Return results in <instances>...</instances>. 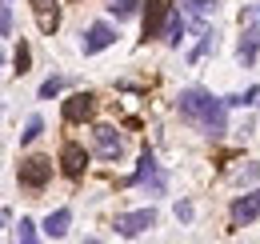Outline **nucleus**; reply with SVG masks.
Listing matches in <instances>:
<instances>
[{"label":"nucleus","instance_id":"1","mask_svg":"<svg viewBox=\"0 0 260 244\" xmlns=\"http://www.w3.org/2000/svg\"><path fill=\"white\" fill-rule=\"evenodd\" d=\"M176 112L188 124H196L200 132H208V136H224L228 132V100H220V96H212L204 88H184L176 96Z\"/></svg>","mask_w":260,"mask_h":244},{"label":"nucleus","instance_id":"2","mask_svg":"<svg viewBox=\"0 0 260 244\" xmlns=\"http://www.w3.org/2000/svg\"><path fill=\"white\" fill-rule=\"evenodd\" d=\"M16 180H20V188H32V192H40L44 184L52 180V160H48V156H28V160H20Z\"/></svg>","mask_w":260,"mask_h":244},{"label":"nucleus","instance_id":"3","mask_svg":"<svg viewBox=\"0 0 260 244\" xmlns=\"http://www.w3.org/2000/svg\"><path fill=\"white\" fill-rule=\"evenodd\" d=\"M132 184H136V188H148L152 196H160L164 188H168V176L160 172V164H156L152 152L140 156V164H136V172H132Z\"/></svg>","mask_w":260,"mask_h":244},{"label":"nucleus","instance_id":"4","mask_svg":"<svg viewBox=\"0 0 260 244\" xmlns=\"http://www.w3.org/2000/svg\"><path fill=\"white\" fill-rule=\"evenodd\" d=\"M92 148H96L104 160H120V156H124V140H120V132H116L112 124H96V128H92Z\"/></svg>","mask_w":260,"mask_h":244},{"label":"nucleus","instance_id":"5","mask_svg":"<svg viewBox=\"0 0 260 244\" xmlns=\"http://www.w3.org/2000/svg\"><path fill=\"white\" fill-rule=\"evenodd\" d=\"M148 228H156V212L152 208H136V212L116 216V232L120 236H144Z\"/></svg>","mask_w":260,"mask_h":244},{"label":"nucleus","instance_id":"6","mask_svg":"<svg viewBox=\"0 0 260 244\" xmlns=\"http://www.w3.org/2000/svg\"><path fill=\"white\" fill-rule=\"evenodd\" d=\"M168 16H172V0H148V8H144V36H148V40L160 36V40H164Z\"/></svg>","mask_w":260,"mask_h":244},{"label":"nucleus","instance_id":"7","mask_svg":"<svg viewBox=\"0 0 260 244\" xmlns=\"http://www.w3.org/2000/svg\"><path fill=\"white\" fill-rule=\"evenodd\" d=\"M92 112H96V100H92L88 92H76V96H68V100H64V120L68 124L92 120Z\"/></svg>","mask_w":260,"mask_h":244},{"label":"nucleus","instance_id":"8","mask_svg":"<svg viewBox=\"0 0 260 244\" xmlns=\"http://www.w3.org/2000/svg\"><path fill=\"white\" fill-rule=\"evenodd\" d=\"M60 168H64V176H72V180H76V176L88 168V152H84L76 140H68L64 148H60Z\"/></svg>","mask_w":260,"mask_h":244},{"label":"nucleus","instance_id":"9","mask_svg":"<svg viewBox=\"0 0 260 244\" xmlns=\"http://www.w3.org/2000/svg\"><path fill=\"white\" fill-rule=\"evenodd\" d=\"M116 40V32H112V24H104V20H96L92 28H88V36H84V56H92V52H100V48H108Z\"/></svg>","mask_w":260,"mask_h":244},{"label":"nucleus","instance_id":"10","mask_svg":"<svg viewBox=\"0 0 260 244\" xmlns=\"http://www.w3.org/2000/svg\"><path fill=\"white\" fill-rule=\"evenodd\" d=\"M260 216V188L252 196H240L236 204H232V224H252Z\"/></svg>","mask_w":260,"mask_h":244},{"label":"nucleus","instance_id":"11","mask_svg":"<svg viewBox=\"0 0 260 244\" xmlns=\"http://www.w3.org/2000/svg\"><path fill=\"white\" fill-rule=\"evenodd\" d=\"M256 52H260V28H244L240 48H236V60L244 64V68H252V64H256Z\"/></svg>","mask_w":260,"mask_h":244},{"label":"nucleus","instance_id":"12","mask_svg":"<svg viewBox=\"0 0 260 244\" xmlns=\"http://www.w3.org/2000/svg\"><path fill=\"white\" fill-rule=\"evenodd\" d=\"M32 12H36V28L44 32V36H52V32H56V24H60V16H56V4H52V0H36Z\"/></svg>","mask_w":260,"mask_h":244},{"label":"nucleus","instance_id":"13","mask_svg":"<svg viewBox=\"0 0 260 244\" xmlns=\"http://www.w3.org/2000/svg\"><path fill=\"white\" fill-rule=\"evenodd\" d=\"M180 8H184V16L188 20H196V24H204L208 16H216V0H180Z\"/></svg>","mask_w":260,"mask_h":244},{"label":"nucleus","instance_id":"14","mask_svg":"<svg viewBox=\"0 0 260 244\" xmlns=\"http://www.w3.org/2000/svg\"><path fill=\"white\" fill-rule=\"evenodd\" d=\"M68 224H72V212H68V208H56V212H48V220H44V236H64Z\"/></svg>","mask_w":260,"mask_h":244},{"label":"nucleus","instance_id":"15","mask_svg":"<svg viewBox=\"0 0 260 244\" xmlns=\"http://www.w3.org/2000/svg\"><path fill=\"white\" fill-rule=\"evenodd\" d=\"M180 40H184V16L172 8V16H168V24H164V44H172V48H180Z\"/></svg>","mask_w":260,"mask_h":244},{"label":"nucleus","instance_id":"16","mask_svg":"<svg viewBox=\"0 0 260 244\" xmlns=\"http://www.w3.org/2000/svg\"><path fill=\"white\" fill-rule=\"evenodd\" d=\"M216 44H220V40H216V32L212 28H200V44H196L192 52H188V60H204V56H208V52H216Z\"/></svg>","mask_w":260,"mask_h":244},{"label":"nucleus","instance_id":"17","mask_svg":"<svg viewBox=\"0 0 260 244\" xmlns=\"http://www.w3.org/2000/svg\"><path fill=\"white\" fill-rule=\"evenodd\" d=\"M228 108H256L260 104V88H248V92H236V96H224Z\"/></svg>","mask_w":260,"mask_h":244},{"label":"nucleus","instance_id":"18","mask_svg":"<svg viewBox=\"0 0 260 244\" xmlns=\"http://www.w3.org/2000/svg\"><path fill=\"white\" fill-rule=\"evenodd\" d=\"M236 184H252V180H260V164L256 160H248L244 168H236V176H232Z\"/></svg>","mask_w":260,"mask_h":244},{"label":"nucleus","instance_id":"19","mask_svg":"<svg viewBox=\"0 0 260 244\" xmlns=\"http://www.w3.org/2000/svg\"><path fill=\"white\" fill-rule=\"evenodd\" d=\"M108 8H112V16H116V20H128V16H136V0H112Z\"/></svg>","mask_w":260,"mask_h":244},{"label":"nucleus","instance_id":"20","mask_svg":"<svg viewBox=\"0 0 260 244\" xmlns=\"http://www.w3.org/2000/svg\"><path fill=\"white\" fill-rule=\"evenodd\" d=\"M40 132H44V120H40V116H32V120L24 124V132H20V144H32Z\"/></svg>","mask_w":260,"mask_h":244},{"label":"nucleus","instance_id":"21","mask_svg":"<svg viewBox=\"0 0 260 244\" xmlns=\"http://www.w3.org/2000/svg\"><path fill=\"white\" fill-rule=\"evenodd\" d=\"M60 88H64V80H60V76H48V80L40 84V100H52Z\"/></svg>","mask_w":260,"mask_h":244},{"label":"nucleus","instance_id":"22","mask_svg":"<svg viewBox=\"0 0 260 244\" xmlns=\"http://www.w3.org/2000/svg\"><path fill=\"white\" fill-rule=\"evenodd\" d=\"M28 60H32V56H28V44H20V48H16V56H12V64H16V72H20V76L28 72Z\"/></svg>","mask_w":260,"mask_h":244},{"label":"nucleus","instance_id":"23","mask_svg":"<svg viewBox=\"0 0 260 244\" xmlns=\"http://www.w3.org/2000/svg\"><path fill=\"white\" fill-rule=\"evenodd\" d=\"M36 240V224L32 220H20V244H32Z\"/></svg>","mask_w":260,"mask_h":244},{"label":"nucleus","instance_id":"24","mask_svg":"<svg viewBox=\"0 0 260 244\" xmlns=\"http://www.w3.org/2000/svg\"><path fill=\"white\" fill-rule=\"evenodd\" d=\"M0 32L12 36V8H8V4H4V12H0Z\"/></svg>","mask_w":260,"mask_h":244},{"label":"nucleus","instance_id":"25","mask_svg":"<svg viewBox=\"0 0 260 244\" xmlns=\"http://www.w3.org/2000/svg\"><path fill=\"white\" fill-rule=\"evenodd\" d=\"M176 216H180V220H192V204H184V200H180V204H176Z\"/></svg>","mask_w":260,"mask_h":244},{"label":"nucleus","instance_id":"26","mask_svg":"<svg viewBox=\"0 0 260 244\" xmlns=\"http://www.w3.org/2000/svg\"><path fill=\"white\" fill-rule=\"evenodd\" d=\"M4 4H12V0H4Z\"/></svg>","mask_w":260,"mask_h":244}]
</instances>
